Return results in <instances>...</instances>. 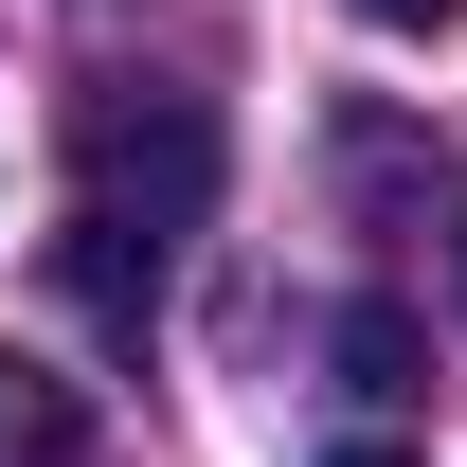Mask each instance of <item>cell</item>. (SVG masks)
Returning <instances> with one entry per match:
<instances>
[{"mask_svg":"<svg viewBox=\"0 0 467 467\" xmlns=\"http://www.w3.org/2000/svg\"><path fill=\"white\" fill-rule=\"evenodd\" d=\"M198 216H216V109L162 90V72H90L72 90V234H55V270H72V306L109 342H144V306H162Z\"/></svg>","mask_w":467,"mask_h":467,"instance_id":"6da1fadb","label":"cell"},{"mask_svg":"<svg viewBox=\"0 0 467 467\" xmlns=\"http://www.w3.org/2000/svg\"><path fill=\"white\" fill-rule=\"evenodd\" d=\"M324 467H413V450H396V431H342V450H324Z\"/></svg>","mask_w":467,"mask_h":467,"instance_id":"5b68a950","label":"cell"},{"mask_svg":"<svg viewBox=\"0 0 467 467\" xmlns=\"http://www.w3.org/2000/svg\"><path fill=\"white\" fill-rule=\"evenodd\" d=\"M359 18H378V36H450L467 0H359Z\"/></svg>","mask_w":467,"mask_h":467,"instance_id":"277c9868","label":"cell"},{"mask_svg":"<svg viewBox=\"0 0 467 467\" xmlns=\"http://www.w3.org/2000/svg\"><path fill=\"white\" fill-rule=\"evenodd\" d=\"M342 378H359V396H413V324H396V306H342Z\"/></svg>","mask_w":467,"mask_h":467,"instance_id":"3957f363","label":"cell"},{"mask_svg":"<svg viewBox=\"0 0 467 467\" xmlns=\"http://www.w3.org/2000/svg\"><path fill=\"white\" fill-rule=\"evenodd\" d=\"M450 288H467V234H450Z\"/></svg>","mask_w":467,"mask_h":467,"instance_id":"8992f818","label":"cell"},{"mask_svg":"<svg viewBox=\"0 0 467 467\" xmlns=\"http://www.w3.org/2000/svg\"><path fill=\"white\" fill-rule=\"evenodd\" d=\"M0 467H90V396L18 342H0Z\"/></svg>","mask_w":467,"mask_h":467,"instance_id":"7a4b0ae2","label":"cell"}]
</instances>
